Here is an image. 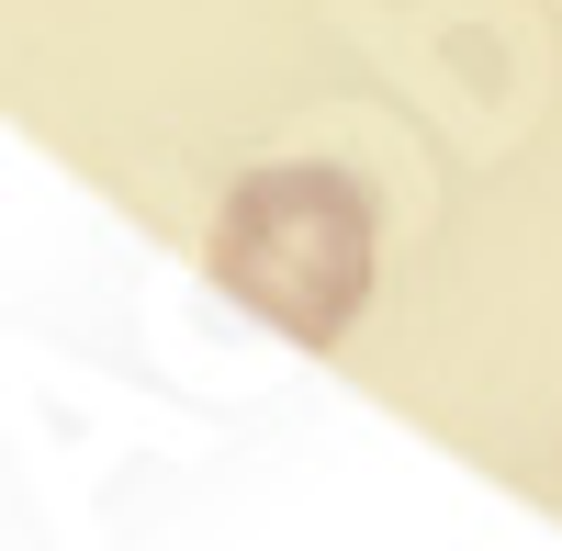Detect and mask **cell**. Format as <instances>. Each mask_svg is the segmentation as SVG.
I'll return each instance as SVG.
<instances>
[{
	"instance_id": "obj_1",
	"label": "cell",
	"mask_w": 562,
	"mask_h": 551,
	"mask_svg": "<svg viewBox=\"0 0 562 551\" xmlns=\"http://www.w3.org/2000/svg\"><path fill=\"white\" fill-rule=\"evenodd\" d=\"M214 282L248 293L281 338L326 349L371 293V192L349 169H259L214 225Z\"/></svg>"
}]
</instances>
